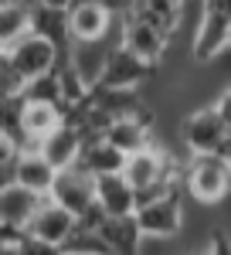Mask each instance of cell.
<instances>
[{"label":"cell","instance_id":"6da1fadb","mask_svg":"<svg viewBox=\"0 0 231 255\" xmlns=\"http://www.w3.org/2000/svg\"><path fill=\"white\" fill-rule=\"evenodd\" d=\"M187 191L201 204H218L231 191V160L225 153H194L187 160Z\"/></svg>","mask_w":231,"mask_h":255},{"label":"cell","instance_id":"7a4b0ae2","mask_svg":"<svg viewBox=\"0 0 231 255\" xmlns=\"http://www.w3.org/2000/svg\"><path fill=\"white\" fill-rule=\"evenodd\" d=\"M231 44V0H208L204 20L191 41V55L197 65H211Z\"/></svg>","mask_w":231,"mask_h":255},{"label":"cell","instance_id":"3957f363","mask_svg":"<svg viewBox=\"0 0 231 255\" xmlns=\"http://www.w3.org/2000/svg\"><path fill=\"white\" fill-rule=\"evenodd\" d=\"M0 55H7L27 79H38L44 72H55L58 68V61H61V44L51 41V38H44V34H38V31H27V34H20L17 41L3 44Z\"/></svg>","mask_w":231,"mask_h":255},{"label":"cell","instance_id":"277c9868","mask_svg":"<svg viewBox=\"0 0 231 255\" xmlns=\"http://www.w3.org/2000/svg\"><path fill=\"white\" fill-rule=\"evenodd\" d=\"M153 61H146L143 55H136L133 48H126V44H116L109 61H106V72H102V85H113V89H143V85H150L156 75Z\"/></svg>","mask_w":231,"mask_h":255},{"label":"cell","instance_id":"5b68a950","mask_svg":"<svg viewBox=\"0 0 231 255\" xmlns=\"http://www.w3.org/2000/svg\"><path fill=\"white\" fill-rule=\"evenodd\" d=\"M61 208H68L75 218H82L92 204L99 201L96 194V174H89V170H82L78 163L72 167H61L55 177V184H51V194Z\"/></svg>","mask_w":231,"mask_h":255},{"label":"cell","instance_id":"8992f818","mask_svg":"<svg viewBox=\"0 0 231 255\" xmlns=\"http://www.w3.org/2000/svg\"><path fill=\"white\" fill-rule=\"evenodd\" d=\"M78 218L68 211V208H61L55 197H48L44 204L38 208V215L27 221V232H31V242H38V245H48L51 252H58L68 235L75 232Z\"/></svg>","mask_w":231,"mask_h":255},{"label":"cell","instance_id":"52a82bcc","mask_svg":"<svg viewBox=\"0 0 231 255\" xmlns=\"http://www.w3.org/2000/svg\"><path fill=\"white\" fill-rule=\"evenodd\" d=\"M180 133H184V143L191 153H214V150H221V143L228 136V123L218 113V106H204L184 119Z\"/></svg>","mask_w":231,"mask_h":255},{"label":"cell","instance_id":"ba28073f","mask_svg":"<svg viewBox=\"0 0 231 255\" xmlns=\"http://www.w3.org/2000/svg\"><path fill=\"white\" fill-rule=\"evenodd\" d=\"M136 218L143 225L146 238H173L184 225V201H180V191H170V194L156 197L150 204L136 208Z\"/></svg>","mask_w":231,"mask_h":255},{"label":"cell","instance_id":"9c48e42d","mask_svg":"<svg viewBox=\"0 0 231 255\" xmlns=\"http://www.w3.org/2000/svg\"><path fill=\"white\" fill-rule=\"evenodd\" d=\"M170 34H163L160 27H153L150 20L136 17V14H122V44L126 48H133L136 55H143L146 61H153V65H163L167 58V51H170Z\"/></svg>","mask_w":231,"mask_h":255},{"label":"cell","instance_id":"30bf717a","mask_svg":"<svg viewBox=\"0 0 231 255\" xmlns=\"http://www.w3.org/2000/svg\"><path fill=\"white\" fill-rule=\"evenodd\" d=\"M48 201V194H41L34 187H24L17 180L0 184V221L10 225H27L31 218L38 215V208Z\"/></svg>","mask_w":231,"mask_h":255},{"label":"cell","instance_id":"8fae6325","mask_svg":"<svg viewBox=\"0 0 231 255\" xmlns=\"http://www.w3.org/2000/svg\"><path fill=\"white\" fill-rule=\"evenodd\" d=\"M122 174H126V180L133 184L136 191H139V187H150L156 180H163V177H167V150H160V146L150 143L146 150L129 153ZM167 180H170V177H167Z\"/></svg>","mask_w":231,"mask_h":255},{"label":"cell","instance_id":"7c38bea8","mask_svg":"<svg viewBox=\"0 0 231 255\" xmlns=\"http://www.w3.org/2000/svg\"><path fill=\"white\" fill-rule=\"evenodd\" d=\"M102 238H106V245H109V252H139L143 249V242H146V232H143V225H139V218L133 215H109L102 221Z\"/></svg>","mask_w":231,"mask_h":255},{"label":"cell","instance_id":"4fadbf2b","mask_svg":"<svg viewBox=\"0 0 231 255\" xmlns=\"http://www.w3.org/2000/svg\"><path fill=\"white\" fill-rule=\"evenodd\" d=\"M96 194H99V204L109 215H133L136 211V187L126 180L122 170L96 177Z\"/></svg>","mask_w":231,"mask_h":255},{"label":"cell","instance_id":"5bb4252c","mask_svg":"<svg viewBox=\"0 0 231 255\" xmlns=\"http://www.w3.org/2000/svg\"><path fill=\"white\" fill-rule=\"evenodd\" d=\"M58 177V167L44 157L41 150H20L17 167H14V180L24 187H34L41 194H51V184Z\"/></svg>","mask_w":231,"mask_h":255},{"label":"cell","instance_id":"9a60e30c","mask_svg":"<svg viewBox=\"0 0 231 255\" xmlns=\"http://www.w3.org/2000/svg\"><path fill=\"white\" fill-rule=\"evenodd\" d=\"M184 0H129V14L150 20L153 27H160L163 34H180V20H184V10H180Z\"/></svg>","mask_w":231,"mask_h":255},{"label":"cell","instance_id":"2e32d148","mask_svg":"<svg viewBox=\"0 0 231 255\" xmlns=\"http://www.w3.org/2000/svg\"><path fill=\"white\" fill-rule=\"evenodd\" d=\"M41 153L51 160L58 170L78 163V153H82V133H78V126L61 123L55 133H48V136L41 139Z\"/></svg>","mask_w":231,"mask_h":255},{"label":"cell","instance_id":"e0dca14e","mask_svg":"<svg viewBox=\"0 0 231 255\" xmlns=\"http://www.w3.org/2000/svg\"><path fill=\"white\" fill-rule=\"evenodd\" d=\"M31 31H38L44 38L58 41L61 48L72 44V24H68V7H58L48 0H34V17H31Z\"/></svg>","mask_w":231,"mask_h":255},{"label":"cell","instance_id":"ac0fdd59","mask_svg":"<svg viewBox=\"0 0 231 255\" xmlns=\"http://www.w3.org/2000/svg\"><path fill=\"white\" fill-rule=\"evenodd\" d=\"M78 167L82 170H89V174H119L122 167H126V153L109 143V139H96V143H85L82 146V153H78Z\"/></svg>","mask_w":231,"mask_h":255},{"label":"cell","instance_id":"d6986e66","mask_svg":"<svg viewBox=\"0 0 231 255\" xmlns=\"http://www.w3.org/2000/svg\"><path fill=\"white\" fill-rule=\"evenodd\" d=\"M153 129L146 126V123H139L136 116H119L113 119V126L106 129V139L109 143H116L126 157L129 153H136V150H146L150 143H153V136H150Z\"/></svg>","mask_w":231,"mask_h":255},{"label":"cell","instance_id":"ffe728a7","mask_svg":"<svg viewBox=\"0 0 231 255\" xmlns=\"http://www.w3.org/2000/svg\"><path fill=\"white\" fill-rule=\"evenodd\" d=\"M34 0H3L0 3V48L31 31Z\"/></svg>","mask_w":231,"mask_h":255},{"label":"cell","instance_id":"44dd1931","mask_svg":"<svg viewBox=\"0 0 231 255\" xmlns=\"http://www.w3.org/2000/svg\"><path fill=\"white\" fill-rule=\"evenodd\" d=\"M61 123H65L61 106H51V102H27L24 106V133L38 143V150H41V139L48 133H55Z\"/></svg>","mask_w":231,"mask_h":255},{"label":"cell","instance_id":"7402d4cb","mask_svg":"<svg viewBox=\"0 0 231 255\" xmlns=\"http://www.w3.org/2000/svg\"><path fill=\"white\" fill-rule=\"evenodd\" d=\"M24 99L27 102H51V106H61L65 102V89H61V75L55 72H44L38 79L27 82V89H24Z\"/></svg>","mask_w":231,"mask_h":255},{"label":"cell","instance_id":"603a6c76","mask_svg":"<svg viewBox=\"0 0 231 255\" xmlns=\"http://www.w3.org/2000/svg\"><path fill=\"white\" fill-rule=\"evenodd\" d=\"M27 82L31 79L20 72L14 61L7 58V55H0V92H3V96H24Z\"/></svg>","mask_w":231,"mask_h":255},{"label":"cell","instance_id":"cb8c5ba5","mask_svg":"<svg viewBox=\"0 0 231 255\" xmlns=\"http://www.w3.org/2000/svg\"><path fill=\"white\" fill-rule=\"evenodd\" d=\"M208 252H221V255H228L231 252V238L225 235V232H214L211 235V249Z\"/></svg>","mask_w":231,"mask_h":255},{"label":"cell","instance_id":"d4e9b609","mask_svg":"<svg viewBox=\"0 0 231 255\" xmlns=\"http://www.w3.org/2000/svg\"><path fill=\"white\" fill-rule=\"evenodd\" d=\"M218 153H225V157L231 160V123H228V136H225V143H221V150Z\"/></svg>","mask_w":231,"mask_h":255},{"label":"cell","instance_id":"484cf974","mask_svg":"<svg viewBox=\"0 0 231 255\" xmlns=\"http://www.w3.org/2000/svg\"><path fill=\"white\" fill-rule=\"evenodd\" d=\"M48 3H58V7H72L75 0H48Z\"/></svg>","mask_w":231,"mask_h":255}]
</instances>
